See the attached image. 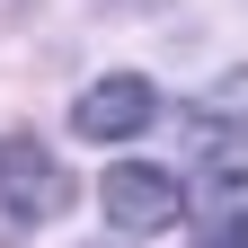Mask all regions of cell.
I'll return each mask as SVG.
<instances>
[{
  "label": "cell",
  "mask_w": 248,
  "mask_h": 248,
  "mask_svg": "<svg viewBox=\"0 0 248 248\" xmlns=\"http://www.w3.org/2000/svg\"><path fill=\"white\" fill-rule=\"evenodd\" d=\"M151 115H160V89H151L142 71H107V80H89L71 98V133L80 142H133Z\"/></svg>",
  "instance_id": "4"
},
{
  "label": "cell",
  "mask_w": 248,
  "mask_h": 248,
  "mask_svg": "<svg viewBox=\"0 0 248 248\" xmlns=\"http://www.w3.org/2000/svg\"><path fill=\"white\" fill-rule=\"evenodd\" d=\"M186 133H195L204 151H248V71L213 80L195 107H186Z\"/></svg>",
  "instance_id": "5"
},
{
  "label": "cell",
  "mask_w": 248,
  "mask_h": 248,
  "mask_svg": "<svg viewBox=\"0 0 248 248\" xmlns=\"http://www.w3.org/2000/svg\"><path fill=\"white\" fill-rule=\"evenodd\" d=\"M98 204H107V231H124V239H160L186 222V186L151 160H115L98 177Z\"/></svg>",
  "instance_id": "2"
},
{
  "label": "cell",
  "mask_w": 248,
  "mask_h": 248,
  "mask_svg": "<svg viewBox=\"0 0 248 248\" xmlns=\"http://www.w3.org/2000/svg\"><path fill=\"white\" fill-rule=\"evenodd\" d=\"M186 231H195V248H248V151H204L195 160Z\"/></svg>",
  "instance_id": "3"
},
{
  "label": "cell",
  "mask_w": 248,
  "mask_h": 248,
  "mask_svg": "<svg viewBox=\"0 0 248 248\" xmlns=\"http://www.w3.org/2000/svg\"><path fill=\"white\" fill-rule=\"evenodd\" d=\"M62 213H71V169H62L36 133H0V248L36 239Z\"/></svg>",
  "instance_id": "1"
}]
</instances>
